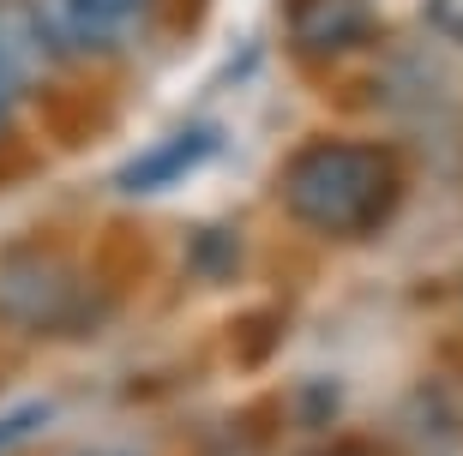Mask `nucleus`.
Returning <instances> with one entry per match:
<instances>
[{
    "label": "nucleus",
    "instance_id": "nucleus-2",
    "mask_svg": "<svg viewBox=\"0 0 463 456\" xmlns=\"http://www.w3.org/2000/svg\"><path fill=\"white\" fill-rule=\"evenodd\" d=\"M90 306L97 301L67 253H49L36 240L0 253V324L24 337H67L90 319Z\"/></svg>",
    "mask_w": 463,
    "mask_h": 456
},
{
    "label": "nucleus",
    "instance_id": "nucleus-1",
    "mask_svg": "<svg viewBox=\"0 0 463 456\" xmlns=\"http://www.w3.org/2000/svg\"><path fill=\"white\" fill-rule=\"evenodd\" d=\"M277 199L301 228L326 240H367L397 217L403 163L379 138H307L289 151Z\"/></svg>",
    "mask_w": 463,
    "mask_h": 456
},
{
    "label": "nucleus",
    "instance_id": "nucleus-3",
    "mask_svg": "<svg viewBox=\"0 0 463 456\" xmlns=\"http://www.w3.org/2000/svg\"><path fill=\"white\" fill-rule=\"evenodd\" d=\"M61 49L49 36V18L31 0H0V90L6 97H36L54 85Z\"/></svg>",
    "mask_w": 463,
    "mask_h": 456
},
{
    "label": "nucleus",
    "instance_id": "nucleus-6",
    "mask_svg": "<svg viewBox=\"0 0 463 456\" xmlns=\"http://www.w3.org/2000/svg\"><path fill=\"white\" fill-rule=\"evenodd\" d=\"M373 31L367 0H289V36L301 54H344Z\"/></svg>",
    "mask_w": 463,
    "mask_h": 456
},
{
    "label": "nucleus",
    "instance_id": "nucleus-7",
    "mask_svg": "<svg viewBox=\"0 0 463 456\" xmlns=\"http://www.w3.org/2000/svg\"><path fill=\"white\" fill-rule=\"evenodd\" d=\"M49 414H54L49 403H24V408H6V414H0V451H6V444H24L31 433H43V426H49Z\"/></svg>",
    "mask_w": 463,
    "mask_h": 456
},
{
    "label": "nucleus",
    "instance_id": "nucleus-9",
    "mask_svg": "<svg viewBox=\"0 0 463 456\" xmlns=\"http://www.w3.org/2000/svg\"><path fill=\"white\" fill-rule=\"evenodd\" d=\"M13 133V97H6V90H0V138Z\"/></svg>",
    "mask_w": 463,
    "mask_h": 456
},
{
    "label": "nucleus",
    "instance_id": "nucleus-5",
    "mask_svg": "<svg viewBox=\"0 0 463 456\" xmlns=\"http://www.w3.org/2000/svg\"><path fill=\"white\" fill-rule=\"evenodd\" d=\"M145 6L151 0H54L43 18H49V36L61 54L67 49L90 54V49H115L120 36L145 18Z\"/></svg>",
    "mask_w": 463,
    "mask_h": 456
},
{
    "label": "nucleus",
    "instance_id": "nucleus-4",
    "mask_svg": "<svg viewBox=\"0 0 463 456\" xmlns=\"http://www.w3.org/2000/svg\"><path fill=\"white\" fill-rule=\"evenodd\" d=\"M217 151H223V133H217L211 120H187V126H175L163 144L127 156L120 174H115V186L133 192V199H145V192H169V186H181L193 169H205Z\"/></svg>",
    "mask_w": 463,
    "mask_h": 456
},
{
    "label": "nucleus",
    "instance_id": "nucleus-8",
    "mask_svg": "<svg viewBox=\"0 0 463 456\" xmlns=\"http://www.w3.org/2000/svg\"><path fill=\"white\" fill-rule=\"evenodd\" d=\"M421 13H428V24L446 36V42L463 49V0H421Z\"/></svg>",
    "mask_w": 463,
    "mask_h": 456
},
{
    "label": "nucleus",
    "instance_id": "nucleus-11",
    "mask_svg": "<svg viewBox=\"0 0 463 456\" xmlns=\"http://www.w3.org/2000/svg\"><path fill=\"white\" fill-rule=\"evenodd\" d=\"M331 456H361V451H331Z\"/></svg>",
    "mask_w": 463,
    "mask_h": 456
},
{
    "label": "nucleus",
    "instance_id": "nucleus-10",
    "mask_svg": "<svg viewBox=\"0 0 463 456\" xmlns=\"http://www.w3.org/2000/svg\"><path fill=\"white\" fill-rule=\"evenodd\" d=\"M85 456H127V451H85Z\"/></svg>",
    "mask_w": 463,
    "mask_h": 456
}]
</instances>
